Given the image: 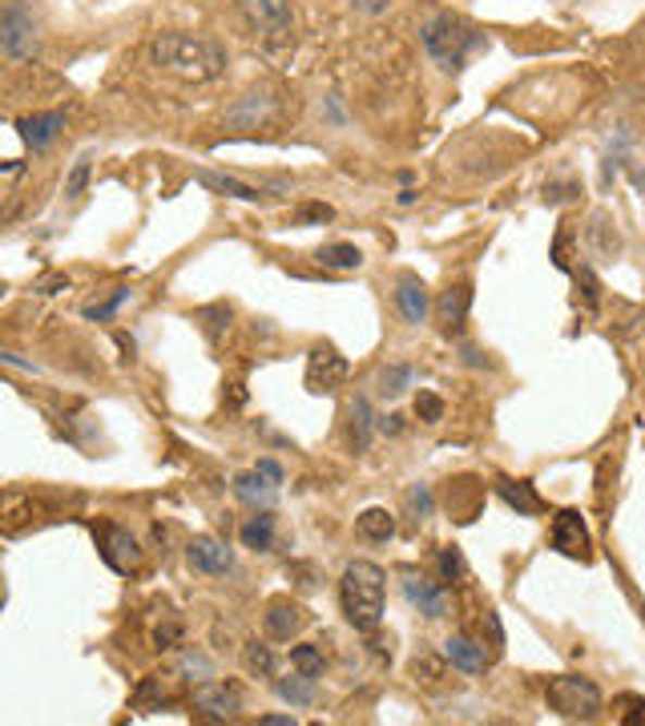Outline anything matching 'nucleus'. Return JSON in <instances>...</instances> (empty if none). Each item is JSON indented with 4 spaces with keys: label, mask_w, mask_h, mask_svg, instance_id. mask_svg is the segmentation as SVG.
<instances>
[{
    "label": "nucleus",
    "mask_w": 645,
    "mask_h": 726,
    "mask_svg": "<svg viewBox=\"0 0 645 726\" xmlns=\"http://www.w3.org/2000/svg\"><path fill=\"white\" fill-rule=\"evenodd\" d=\"M146 53H150V65L174 73L182 82H214L226 69V49L194 33H158Z\"/></svg>",
    "instance_id": "nucleus-1"
},
{
    "label": "nucleus",
    "mask_w": 645,
    "mask_h": 726,
    "mask_svg": "<svg viewBox=\"0 0 645 726\" xmlns=\"http://www.w3.org/2000/svg\"><path fill=\"white\" fill-rule=\"evenodd\" d=\"M387 598V577L375 562H351L339 577V602H344L347 622L359 633H375L380 617H384Z\"/></svg>",
    "instance_id": "nucleus-2"
},
{
    "label": "nucleus",
    "mask_w": 645,
    "mask_h": 726,
    "mask_svg": "<svg viewBox=\"0 0 645 726\" xmlns=\"http://www.w3.org/2000/svg\"><path fill=\"white\" fill-rule=\"evenodd\" d=\"M420 41H424L427 57H432V61H436L444 73H460L468 57H472L484 45V33H481V28L468 25L464 16L432 13L424 25H420Z\"/></svg>",
    "instance_id": "nucleus-3"
},
{
    "label": "nucleus",
    "mask_w": 645,
    "mask_h": 726,
    "mask_svg": "<svg viewBox=\"0 0 645 726\" xmlns=\"http://www.w3.org/2000/svg\"><path fill=\"white\" fill-rule=\"evenodd\" d=\"M545 699L557 714L573 718V723H593L601 714V690L597 682L581 678V674H561L545 686Z\"/></svg>",
    "instance_id": "nucleus-4"
},
{
    "label": "nucleus",
    "mask_w": 645,
    "mask_h": 726,
    "mask_svg": "<svg viewBox=\"0 0 645 726\" xmlns=\"http://www.w3.org/2000/svg\"><path fill=\"white\" fill-rule=\"evenodd\" d=\"M37 41H41V33H37L33 9L25 0H9L4 13H0V49H4V57L13 65H28L37 57Z\"/></svg>",
    "instance_id": "nucleus-5"
},
{
    "label": "nucleus",
    "mask_w": 645,
    "mask_h": 726,
    "mask_svg": "<svg viewBox=\"0 0 645 726\" xmlns=\"http://www.w3.org/2000/svg\"><path fill=\"white\" fill-rule=\"evenodd\" d=\"M238 9L247 16V25L255 28V37H262V41L271 45L290 41V33H295L290 0H238Z\"/></svg>",
    "instance_id": "nucleus-6"
},
{
    "label": "nucleus",
    "mask_w": 645,
    "mask_h": 726,
    "mask_svg": "<svg viewBox=\"0 0 645 726\" xmlns=\"http://www.w3.org/2000/svg\"><path fill=\"white\" fill-rule=\"evenodd\" d=\"M97 549L113 574H138L141 569V545L138 537L122 525H97Z\"/></svg>",
    "instance_id": "nucleus-7"
},
{
    "label": "nucleus",
    "mask_w": 645,
    "mask_h": 726,
    "mask_svg": "<svg viewBox=\"0 0 645 726\" xmlns=\"http://www.w3.org/2000/svg\"><path fill=\"white\" fill-rule=\"evenodd\" d=\"M243 711V686L238 682H198L194 690V714L198 718H214V723H226V718H238Z\"/></svg>",
    "instance_id": "nucleus-8"
},
{
    "label": "nucleus",
    "mask_w": 645,
    "mask_h": 726,
    "mask_svg": "<svg viewBox=\"0 0 645 726\" xmlns=\"http://www.w3.org/2000/svg\"><path fill=\"white\" fill-rule=\"evenodd\" d=\"M347 380V359L331 347V343H315L307 352V387L323 396V392H335V387Z\"/></svg>",
    "instance_id": "nucleus-9"
},
{
    "label": "nucleus",
    "mask_w": 645,
    "mask_h": 726,
    "mask_svg": "<svg viewBox=\"0 0 645 726\" xmlns=\"http://www.w3.org/2000/svg\"><path fill=\"white\" fill-rule=\"evenodd\" d=\"M392 299H396V311L408 328H420V323L427 319V311H432V299H427L424 279L412 274V271L396 274V291H392Z\"/></svg>",
    "instance_id": "nucleus-10"
},
{
    "label": "nucleus",
    "mask_w": 645,
    "mask_h": 726,
    "mask_svg": "<svg viewBox=\"0 0 645 726\" xmlns=\"http://www.w3.org/2000/svg\"><path fill=\"white\" fill-rule=\"evenodd\" d=\"M553 549L565 553V557H590V529H585V517L576 508H561L553 517Z\"/></svg>",
    "instance_id": "nucleus-11"
},
{
    "label": "nucleus",
    "mask_w": 645,
    "mask_h": 726,
    "mask_svg": "<svg viewBox=\"0 0 645 726\" xmlns=\"http://www.w3.org/2000/svg\"><path fill=\"white\" fill-rule=\"evenodd\" d=\"M186 557H190V569L210 577H226L234 569V553L222 545L219 537H194L186 545Z\"/></svg>",
    "instance_id": "nucleus-12"
},
{
    "label": "nucleus",
    "mask_w": 645,
    "mask_h": 726,
    "mask_svg": "<svg viewBox=\"0 0 645 726\" xmlns=\"http://www.w3.org/2000/svg\"><path fill=\"white\" fill-rule=\"evenodd\" d=\"M404 593L424 617H444V610H448V598L439 590V581L415 574V569H404Z\"/></svg>",
    "instance_id": "nucleus-13"
},
{
    "label": "nucleus",
    "mask_w": 645,
    "mask_h": 726,
    "mask_svg": "<svg viewBox=\"0 0 645 726\" xmlns=\"http://www.w3.org/2000/svg\"><path fill=\"white\" fill-rule=\"evenodd\" d=\"M61 125H65V113L49 110V113H28V118H21V122H16V130H21V137H25L28 150L45 153L49 146H53V137L61 134Z\"/></svg>",
    "instance_id": "nucleus-14"
},
{
    "label": "nucleus",
    "mask_w": 645,
    "mask_h": 726,
    "mask_svg": "<svg viewBox=\"0 0 645 726\" xmlns=\"http://www.w3.org/2000/svg\"><path fill=\"white\" fill-rule=\"evenodd\" d=\"M444 662H448L452 670L468 674V678H476V674L488 670V654H484V645L472 642L468 633H456V638L444 642Z\"/></svg>",
    "instance_id": "nucleus-15"
},
{
    "label": "nucleus",
    "mask_w": 645,
    "mask_h": 726,
    "mask_svg": "<svg viewBox=\"0 0 645 726\" xmlns=\"http://www.w3.org/2000/svg\"><path fill=\"white\" fill-rule=\"evenodd\" d=\"M262 622H266V633H271L275 642H290V638L307 626V610L287 602V598H275V602L266 605V617H262Z\"/></svg>",
    "instance_id": "nucleus-16"
},
{
    "label": "nucleus",
    "mask_w": 645,
    "mask_h": 726,
    "mask_svg": "<svg viewBox=\"0 0 645 726\" xmlns=\"http://www.w3.org/2000/svg\"><path fill=\"white\" fill-rule=\"evenodd\" d=\"M468 307H472V283H456L439 295L436 303V323L444 331H460L468 319Z\"/></svg>",
    "instance_id": "nucleus-17"
},
{
    "label": "nucleus",
    "mask_w": 645,
    "mask_h": 726,
    "mask_svg": "<svg viewBox=\"0 0 645 726\" xmlns=\"http://www.w3.org/2000/svg\"><path fill=\"white\" fill-rule=\"evenodd\" d=\"M496 493L505 501L508 508H517V517H536V513H545V501L536 493L529 480H512V477H500L496 480Z\"/></svg>",
    "instance_id": "nucleus-18"
},
{
    "label": "nucleus",
    "mask_w": 645,
    "mask_h": 726,
    "mask_svg": "<svg viewBox=\"0 0 645 726\" xmlns=\"http://www.w3.org/2000/svg\"><path fill=\"white\" fill-rule=\"evenodd\" d=\"M275 493H278V484L262 477L259 468H255V472H243V477H234V496L250 508H271L275 505Z\"/></svg>",
    "instance_id": "nucleus-19"
},
{
    "label": "nucleus",
    "mask_w": 645,
    "mask_h": 726,
    "mask_svg": "<svg viewBox=\"0 0 645 726\" xmlns=\"http://www.w3.org/2000/svg\"><path fill=\"white\" fill-rule=\"evenodd\" d=\"M238 541L255 553H271L275 549V517H271V508H255V517L243 521L238 529Z\"/></svg>",
    "instance_id": "nucleus-20"
},
{
    "label": "nucleus",
    "mask_w": 645,
    "mask_h": 726,
    "mask_svg": "<svg viewBox=\"0 0 645 726\" xmlns=\"http://www.w3.org/2000/svg\"><path fill=\"white\" fill-rule=\"evenodd\" d=\"M194 179L202 182L207 190L226 194V198H238V202H262V198H266V190H262V186H247V182L231 179V174H214V170H198Z\"/></svg>",
    "instance_id": "nucleus-21"
},
{
    "label": "nucleus",
    "mask_w": 645,
    "mask_h": 726,
    "mask_svg": "<svg viewBox=\"0 0 645 726\" xmlns=\"http://www.w3.org/2000/svg\"><path fill=\"white\" fill-rule=\"evenodd\" d=\"M271 113H275V97L250 94V97H243L238 106H231V110H226V122L238 125V130H255V125L266 122Z\"/></svg>",
    "instance_id": "nucleus-22"
},
{
    "label": "nucleus",
    "mask_w": 645,
    "mask_h": 726,
    "mask_svg": "<svg viewBox=\"0 0 645 726\" xmlns=\"http://www.w3.org/2000/svg\"><path fill=\"white\" fill-rule=\"evenodd\" d=\"M347 416H351V424H347V432H351V448L356 453H368L371 444V432H375V411H371V399L368 396H356L351 399V408H347Z\"/></svg>",
    "instance_id": "nucleus-23"
},
{
    "label": "nucleus",
    "mask_w": 645,
    "mask_h": 726,
    "mask_svg": "<svg viewBox=\"0 0 645 726\" xmlns=\"http://www.w3.org/2000/svg\"><path fill=\"white\" fill-rule=\"evenodd\" d=\"M356 533L363 537V541L384 545V541L396 537V517H392L387 508H363V513H359V521H356Z\"/></svg>",
    "instance_id": "nucleus-24"
},
{
    "label": "nucleus",
    "mask_w": 645,
    "mask_h": 726,
    "mask_svg": "<svg viewBox=\"0 0 645 726\" xmlns=\"http://www.w3.org/2000/svg\"><path fill=\"white\" fill-rule=\"evenodd\" d=\"M590 243H593V250H597L601 259H618V255H621V234H618V222L609 219V214H593Z\"/></svg>",
    "instance_id": "nucleus-25"
},
{
    "label": "nucleus",
    "mask_w": 645,
    "mask_h": 726,
    "mask_svg": "<svg viewBox=\"0 0 645 726\" xmlns=\"http://www.w3.org/2000/svg\"><path fill=\"white\" fill-rule=\"evenodd\" d=\"M170 702H174V690H170V678H165V674L146 678V682L138 686V694H134V706H138V711H162Z\"/></svg>",
    "instance_id": "nucleus-26"
},
{
    "label": "nucleus",
    "mask_w": 645,
    "mask_h": 726,
    "mask_svg": "<svg viewBox=\"0 0 645 726\" xmlns=\"http://www.w3.org/2000/svg\"><path fill=\"white\" fill-rule=\"evenodd\" d=\"M315 259L331 271H356V267H363V250L356 243H323Z\"/></svg>",
    "instance_id": "nucleus-27"
},
{
    "label": "nucleus",
    "mask_w": 645,
    "mask_h": 726,
    "mask_svg": "<svg viewBox=\"0 0 645 726\" xmlns=\"http://www.w3.org/2000/svg\"><path fill=\"white\" fill-rule=\"evenodd\" d=\"M275 690L278 699L290 702V706H311L315 702V678H302L295 670V678H275Z\"/></svg>",
    "instance_id": "nucleus-28"
},
{
    "label": "nucleus",
    "mask_w": 645,
    "mask_h": 726,
    "mask_svg": "<svg viewBox=\"0 0 645 726\" xmlns=\"http://www.w3.org/2000/svg\"><path fill=\"white\" fill-rule=\"evenodd\" d=\"M243 662H247V670L255 674V678H275V670H278L275 650H271L266 642H250L247 650H243Z\"/></svg>",
    "instance_id": "nucleus-29"
},
{
    "label": "nucleus",
    "mask_w": 645,
    "mask_h": 726,
    "mask_svg": "<svg viewBox=\"0 0 645 726\" xmlns=\"http://www.w3.org/2000/svg\"><path fill=\"white\" fill-rule=\"evenodd\" d=\"M436 569H439V581L444 586H456V581H464V574H468V565H464V553L456 545H444L436 553Z\"/></svg>",
    "instance_id": "nucleus-30"
},
{
    "label": "nucleus",
    "mask_w": 645,
    "mask_h": 726,
    "mask_svg": "<svg viewBox=\"0 0 645 726\" xmlns=\"http://www.w3.org/2000/svg\"><path fill=\"white\" fill-rule=\"evenodd\" d=\"M412 380H415L412 364H387V368L380 371V392H384V396H399Z\"/></svg>",
    "instance_id": "nucleus-31"
},
{
    "label": "nucleus",
    "mask_w": 645,
    "mask_h": 726,
    "mask_svg": "<svg viewBox=\"0 0 645 726\" xmlns=\"http://www.w3.org/2000/svg\"><path fill=\"white\" fill-rule=\"evenodd\" d=\"M178 674H186L190 682H210L214 678V662L207 654H198V650H186L178 659Z\"/></svg>",
    "instance_id": "nucleus-32"
},
{
    "label": "nucleus",
    "mask_w": 645,
    "mask_h": 726,
    "mask_svg": "<svg viewBox=\"0 0 645 726\" xmlns=\"http://www.w3.org/2000/svg\"><path fill=\"white\" fill-rule=\"evenodd\" d=\"M89 170H94V158H89V153H82V158L73 162L70 179H65V198H70V202H82L85 186H89Z\"/></svg>",
    "instance_id": "nucleus-33"
},
{
    "label": "nucleus",
    "mask_w": 645,
    "mask_h": 726,
    "mask_svg": "<svg viewBox=\"0 0 645 726\" xmlns=\"http://www.w3.org/2000/svg\"><path fill=\"white\" fill-rule=\"evenodd\" d=\"M129 299V287H117L110 295V299H101V303H89V307H85L82 316L85 319H94V323H110L113 316H117V307H122V303Z\"/></svg>",
    "instance_id": "nucleus-34"
},
{
    "label": "nucleus",
    "mask_w": 645,
    "mask_h": 726,
    "mask_svg": "<svg viewBox=\"0 0 645 726\" xmlns=\"http://www.w3.org/2000/svg\"><path fill=\"white\" fill-rule=\"evenodd\" d=\"M290 666H295L302 678H319V674H323V654H319L315 645H295V650H290Z\"/></svg>",
    "instance_id": "nucleus-35"
},
{
    "label": "nucleus",
    "mask_w": 645,
    "mask_h": 726,
    "mask_svg": "<svg viewBox=\"0 0 645 726\" xmlns=\"http://www.w3.org/2000/svg\"><path fill=\"white\" fill-rule=\"evenodd\" d=\"M408 508H412L415 521H427V517L436 513V496H432V489H427V484H412V489H408Z\"/></svg>",
    "instance_id": "nucleus-36"
},
{
    "label": "nucleus",
    "mask_w": 645,
    "mask_h": 726,
    "mask_svg": "<svg viewBox=\"0 0 645 726\" xmlns=\"http://www.w3.org/2000/svg\"><path fill=\"white\" fill-rule=\"evenodd\" d=\"M198 319L207 323V335H210V340H219L222 331L231 328V307H226V303H214V307H202V311H198Z\"/></svg>",
    "instance_id": "nucleus-37"
},
{
    "label": "nucleus",
    "mask_w": 645,
    "mask_h": 726,
    "mask_svg": "<svg viewBox=\"0 0 645 726\" xmlns=\"http://www.w3.org/2000/svg\"><path fill=\"white\" fill-rule=\"evenodd\" d=\"M415 416H420L424 424H439V420H444V399H439L436 392H420V396H415Z\"/></svg>",
    "instance_id": "nucleus-38"
},
{
    "label": "nucleus",
    "mask_w": 645,
    "mask_h": 726,
    "mask_svg": "<svg viewBox=\"0 0 645 726\" xmlns=\"http://www.w3.org/2000/svg\"><path fill=\"white\" fill-rule=\"evenodd\" d=\"M178 642H182V622H165V626L153 630V645L158 650H174Z\"/></svg>",
    "instance_id": "nucleus-39"
},
{
    "label": "nucleus",
    "mask_w": 645,
    "mask_h": 726,
    "mask_svg": "<svg viewBox=\"0 0 645 726\" xmlns=\"http://www.w3.org/2000/svg\"><path fill=\"white\" fill-rule=\"evenodd\" d=\"M331 219H335V210H331V206H323V202L302 206L299 214H295V222H302V226H307V222H331Z\"/></svg>",
    "instance_id": "nucleus-40"
},
{
    "label": "nucleus",
    "mask_w": 645,
    "mask_h": 726,
    "mask_svg": "<svg viewBox=\"0 0 645 726\" xmlns=\"http://www.w3.org/2000/svg\"><path fill=\"white\" fill-rule=\"evenodd\" d=\"M37 295H53V291H70V274H45V279H37Z\"/></svg>",
    "instance_id": "nucleus-41"
},
{
    "label": "nucleus",
    "mask_w": 645,
    "mask_h": 726,
    "mask_svg": "<svg viewBox=\"0 0 645 726\" xmlns=\"http://www.w3.org/2000/svg\"><path fill=\"white\" fill-rule=\"evenodd\" d=\"M351 4H356L359 13L380 16V13H387V4H392V0H351Z\"/></svg>",
    "instance_id": "nucleus-42"
},
{
    "label": "nucleus",
    "mask_w": 645,
    "mask_h": 726,
    "mask_svg": "<svg viewBox=\"0 0 645 726\" xmlns=\"http://www.w3.org/2000/svg\"><path fill=\"white\" fill-rule=\"evenodd\" d=\"M262 472V477L266 480H275V484H283V468L275 465V460H259V465H255Z\"/></svg>",
    "instance_id": "nucleus-43"
},
{
    "label": "nucleus",
    "mask_w": 645,
    "mask_h": 726,
    "mask_svg": "<svg viewBox=\"0 0 645 726\" xmlns=\"http://www.w3.org/2000/svg\"><path fill=\"white\" fill-rule=\"evenodd\" d=\"M380 432L399 436V432H404V416H384V420H380Z\"/></svg>",
    "instance_id": "nucleus-44"
},
{
    "label": "nucleus",
    "mask_w": 645,
    "mask_h": 726,
    "mask_svg": "<svg viewBox=\"0 0 645 726\" xmlns=\"http://www.w3.org/2000/svg\"><path fill=\"white\" fill-rule=\"evenodd\" d=\"M259 723H262V726H295L299 718H290V714H262Z\"/></svg>",
    "instance_id": "nucleus-45"
}]
</instances>
